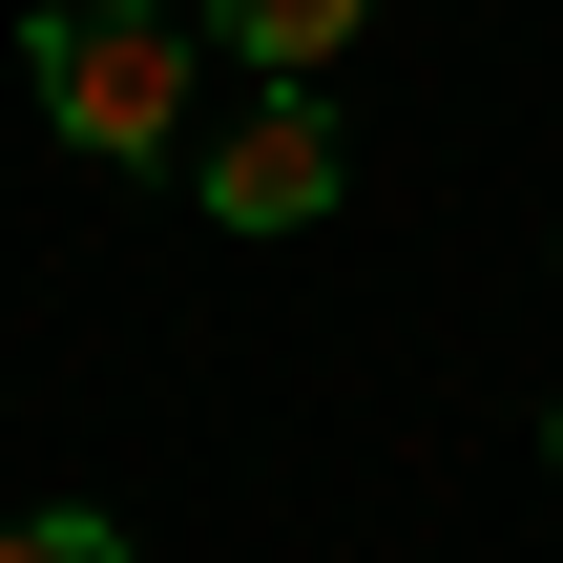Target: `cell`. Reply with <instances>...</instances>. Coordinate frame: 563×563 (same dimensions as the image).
I'll return each mask as SVG.
<instances>
[{"instance_id": "obj_1", "label": "cell", "mask_w": 563, "mask_h": 563, "mask_svg": "<svg viewBox=\"0 0 563 563\" xmlns=\"http://www.w3.org/2000/svg\"><path fill=\"white\" fill-rule=\"evenodd\" d=\"M21 84L84 167H188V0H21Z\"/></svg>"}, {"instance_id": "obj_2", "label": "cell", "mask_w": 563, "mask_h": 563, "mask_svg": "<svg viewBox=\"0 0 563 563\" xmlns=\"http://www.w3.org/2000/svg\"><path fill=\"white\" fill-rule=\"evenodd\" d=\"M334 188H355V125H334V84H251V104L188 146V209H209V230H313Z\"/></svg>"}, {"instance_id": "obj_3", "label": "cell", "mask_w": 563, "mask_h": 563, "mask_svg": "<svg viewBox=\"0 0 563 563\" xmlns=\"http://www.w3.org/2000/svg\"><path fill=\"white\" fill-rule=\"evenodd\" d=\"M355 21H376V0H209V42H230L251 84H334V63H355Z\"/></svg>"}, {"instance_id": "obj_4", "label": "cell", "mask_w": 563, "mask_h": 563, "mask_svg": "<svg viewBox=\"0 0 563 563\" xmlns=\"http://www.w3.org/2000/svg\"><path fill=\"white\" fill-rule=\"evenodd\" d=\"M0 563H125V522H104V501H21V522H0Z\"/></svg>"}, {"instance_id": "obj_5", "label": "cell", "mask_w": 563, "mask_h": 563, "mask_svg": "<svg viewBox=\"0 0 563 563\" xmlns=\"http://www.w3.org/2000/svg\"><path fill=\"white\" fill-rule=\"evenodd\" d=\"M543 460H563V418H543Z\"/></svg>"}]
</instances>
